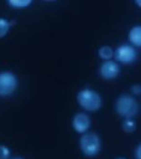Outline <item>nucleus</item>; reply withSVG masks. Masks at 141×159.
<instances>
[{
    "instance_id": "obj_15",
    "label": "nucleus",
    "mask_w": 141,
    "mask_h": 159,
    "mask_svg": "<svg viewBox=\"0 0 141 159\" xmlns=\"http://www.w3.org/2000/svg\"><path fill=\"white\" fill-rule=\"evenodd\" d=\"M135 158L141 159V145L139 144L135 149Z\"/></svg>"
},
{
    "instance_id": "obj_14",
    "label": "nucleus",
    "mask_w": 141,
    "mask_h": 159,
    "mask_svg": "<svg viewBox=\"0 0 141 159\" xmlns=\"http://www.w3.org/2000/svg\"><path fill=\"white\" fill-rule=\"evenodd\" d=\"M131 92L136 94V95H139L141 93V86L139 84H135L131 87Z\"/></svg>"
},
{
    "instance_id": "obj_18",
    "label": "nucleus",
    "mask_w": 141,
    "mask_h": 159,
    "mask_svg": "<svg viewBox=\"0 0 141 159\" xmlns=\"http://www.w3.org/2000/svg\"><path fill=\"white\" fill-rule=\"evenodd\" d=\"M116 159H126L125 157H118V158H116Z\"/></svg>"
},
{
    "instance_id": "obj_12",
    "label": "nucleus",
    "mask_w": 141,
    "mask_h": 159,
    "mask_svg": "<svg viewBox=\"0 0 141 159\" xmlns=\"http://www.w3.org/2000/svg\"><path fill=\"white\" fill-rule=\"evenodd\" d=\"M122 129L126 133H132L137 129V123L133 119H126L122 124Z\"/></svg>"
},
{
    "instance_id": "obj_17",
    "label": "nucleus",
    "mask_w": 141,
    "mask_h": 159,
    "mask_svg": "<svg viewBox=\"0 0 141 159\" xmlns=\"http://www.w3.org/2000/svg\"><path fill=\"white\" fill-rule=\"evenodd\" d=\"M12 159H24V158H22V157H14V158H12Z\"/></svg>"
},
{
    "instance_id": "obj_11",
    "label": "nucleus",
    "mask_w": 141,
    "mask_h": 159,
    "mask_svg": "<svg viewBox=\"0 0 141 159\" xmlns=\"http://www.w3.org/2000/svg\"><path fill=\"white\" fill-rule=\"evenodd\" d=\"M11 26L12 24L8 20L5 18H0V39L7 35Z\"/></svg>"
},
{
    "instance_id": "obj_6",
    "label": "nucleus",
    "mask_w": 141,
    "mask_h": 159,
    "mask_svg": "<svg viewBox=\"0 0 141 159\" xmlns=\"http://www.w3.org/2000/svg\"><path fill=\"white\" fill-rule=\"evenodd\" d=\"M100 74L106 80L116 79L120 74L119 64L113 60L104 61L100 67Z\"/></svg>"
},
{
    "instance_id": "obj_16",
    "label": "nucleus",
    "mask_w": 141,
    "mask_h": 159,
    "mask_svg": "<svg viewBox=\"0 0 141 159\" xmlns=\"http://www.w3.org/2000/svg\"><path fill=\"white\" fill-rule=\"evenodd\" d=\"M136 3H137V5H138V6H139V7H140L141 5H140V0H137V1H136Z\"/></svg>"
},
{
    "instance_id": "obj_7",
    "label": "nucleus",
    "mask_w": 141,
    "mask_h": 159,
    "mask_svg": "<svg viewBox=\"0 0 141 159\" xmlns=\"http://www.w3.org/2000/svg\"><path fill=\"white\" fill-rule=\"evenodd\" d=\"M72 126L76 132L84 134L90 129L91 119L85 113H77L72 119Z\"/></svg>"
},
{
    "instance_id": "obj_2",
    "label": "nucleus",
    "mask_w": 141,
    "mask_h": 159,
    "mask_svg": "<svg viewBox=\"0 0 141 159\" xmlns=\"http://www.w3.org/2000/svg\"><path fill=\"white\" fill-rule=\"evenodd\" d=\"M79 147L82 154L88 157L98 156L102 149L101 137L95 132H86L79 139Z\"/></svg>"
},
{
    "instance_id": "obj_4",
    "label": "nucleus",
    "mask_w": 141,
    "mask_h": 159,
    "mask_svg": "<svg viewBox=\"0 0 141 159\" xmlns=\"http://www.w3.org/2000/svg\"><path fill=\"white\" fill-rule=\"evenodd\" d=\"M19 85L16 75L8 70L0 72V96H9L14 93Z\"/></svg>"
},
{
    "instance_id": "obj_13",
    "label": "nucleus",
    "mask_w": 141,
    "mask_h": 159,
    "mask_svg": "<svg viewBox=\"0 0 141 159\" xmlns=\"http://www.w3.org/2000/svg\"><path fill=\"white\" fill-rule=\"evenodd\" d=\"M10 156H11L10 149L5 144H0V159H9Z\"/></svg>"
},
{
    "instance_id": "obj_10",
    "label": "nucleus",
    "mask_w": 141,
    "mask_h": 159,
    "mask_svg": "<svg viewBox=\"0 0 141 159\" xmlns=\"http://www.w3.org/2000/svg\"><path fill=\"white\" fill-rule=\"evenodd\" d=\"M8 6L15 9H23L33 4L32 0H8Z\"/></svg>"
},
{
    "instance_id": "obj_3",
    "label": "nucleus",
    "mask_w": 141,
    "mask_h": 159,
    "mask_svg": "<svg viewBox=\"0 0 141 159\" xmlns=\"http://www.w3.org/2000/svg\"><path fill=\"white\" fill-rule=\"evenodd\" d=\"M115 110L123 119H133L139 112V104L131 95L122 94L116 100Z\"/></svg>"
},
{
    "instance_id": "obj_8",
    "label": "nucleus",
    "mask_w": 141,
    "mask_h": 159,
    "mask_svg": "<svg viewBox=\"0 0 141 159\" xmlns=\"http://www.w3.org/2000/svg\"><path fill=\"white\" fill-rule=\"evenodd\" d=\"M128 39L130 43L136 46L140 47L141 46V27L139 25L134 26L130 29L128 34Z\"/></svg>"
},
{
    "instance_id": "obj_5",
    "label": "nucleus",
    "mask_w": 141,
    "mask_h": 159,
    "mask_svg": "<svg viewBox=\"0 0 141 159\" xmlns=\"http://www.w3.org/2000/svg\"><path fill=\"white\" fill-rule=\"evenodd\" d=\"M137 50L134 46L130 44H122L116 48L113 52V57L116 61L127 65L132 64L137 59Z\"/></svg>"
},
{
    "instance_id": "obj_9",
    "label": "nucleus",
    "mask_w": 141,
    "mask_h": 159,
    "mask_svg": "<svg viewBox=\"0 0 141 159\" xmlns=\"http://www.w3.org/2000/svg\"><path fill=\"white\" fill-rule=\"evenodd\" d=\"M113 49L110 46V45H103L100 49H99V57L104 60H112V58L113 57Z\"/></svg>"
},
{
    "instance_id": "obj_1",
    "label": "nucleus",
    "mask_w": 141,
    "mask_h": 159,
    "mask_svg": "<svg viewBox=\"0 0 141 159\" xmlns=\"http://www.w3.org/2000/svg\"><path fill=\"white\" fill-rule=\"evenodd\" d=\"M77 101L78 105L88 112H96L100 110L103 106L101 94L90 88L80 90L77 94Z\"/></svg>"
}]
</instances>
